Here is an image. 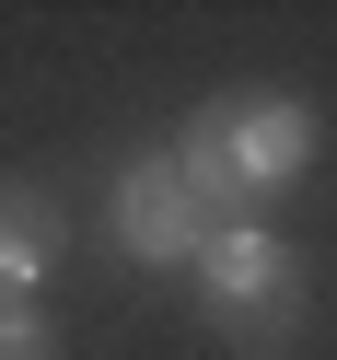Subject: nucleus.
Returning <instances> with one entry per match:
<instances>
[{
    "label": "nucleus",
    "instance_id": "nucleus-2",
    "mask_svg": "<svg viewBox=\"0 0 337 360\" xmlns=\"http://www.w3.org/2000/svg\"><path fill=\"white\" fill-rule=\"evenodd\" d=\"M186 279H198V314H210V337H221L233 360H279V349H303L314 279H303V256L267 233V210H233L210 244H198Z\"/></svg>",
    "mask_w": 337,
    "mask_h": 360
},
{
    "label": "nucleus",
    "instance_id": "nucleus-4",
    "mask_svg": "<svg viewBox=\"0 0 337 360\" xmlns=\"http://www.w3.org/2000/svg\"><path fill=\"white\" fill-rule=\"evenodd\" d=\"M58 256H70V210H58V186L0 174V302H35V290L58 279Z\"/></svg>",
    "mask_w": 337,
    "mask_h": 360
},
{
    "label": "nucleus",
    "instance_id": "nucleus-1",
    "mask_svg": "<svg viewBox=\"0 0 337 360\" xmlns=\"http://www.w3.org/2000/svg\"><path fill=\"white\" fill-rule=\"evenodd\" d=\"M314 151H326V117H314L291 82H221V94L186 117L174 163L198 174L210 210H267L279 186H303V174H314Z\"/></svg>",
    "mask_w": 337,
    "mask_h": 360
},
{
    "label": "nucleus",
    "instance_id": "nucleus-5",
    "mask_svg": "<svg viewBox=\"0 0 337 360\" xmlns=\"http://www.w3.org/2000/svg\"><path fill=\"white\" fill-rule=\"evenodd\" d=\"M0 360H70V349H58V326L35 302H0Z\"/></svg>",
    "mask_w": 337,
    "mask_h": 360
},
{
    "label": "nucleus",
    "instance_id": "nucleus-3",
    "mask_svg": "<svg viewBox=\"0 0 337 360\" xmlns=\"http://www.w3.org/2000/svg\"><path fill=\"white\" fill-rule=\"evenodd\" d=\"M221 221L233 210H210L174 151H140V163H117V186H105V244H117L128 267H198V244H210Z\"/></svg>",
    "mask_w": 337,
    "mask_h": 360
}]
</instances>
